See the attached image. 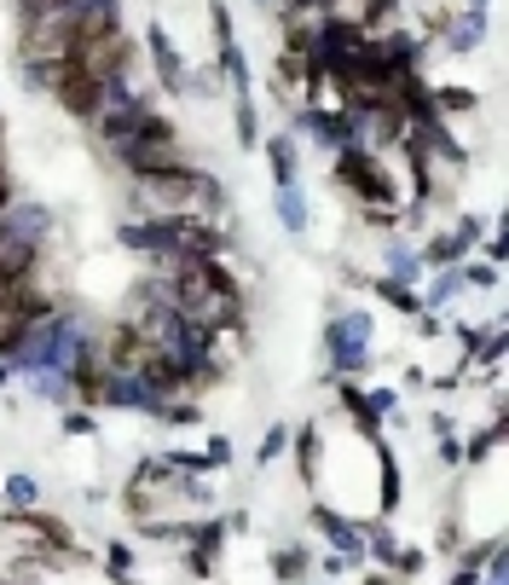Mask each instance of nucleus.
<instances>
[{
	"label": "nucleus",
	"mask_w": 509,
	"mask_h": 585,
	"mask_svg": "<svg viewBox=\"0 0 509 585\" xmlns=\"http://www.w3.org/2000/svg\"><path fill=\"white\" fill-rule=\"evenodd\" d=\"M128 197L146 220H169V215H215L227 204V186L192 163V169H174V174H134Z\"/></svg>",
	"instance_id": "obj_1"
},
{
	"label": "nucleus",
	"mask_w": 509,
	"mask_h": 585,
	"mask_svg": "<svg viewBox=\"0 0 509 585\" xmlns=\"http://www.w3.org/2000/svg\"><path fill=\"white\" fill-rule=\"evenodd\" d=\"M116 163L122 174H174V169H192V151H186V139H180L174 128L169 134H139L128 139V146L116 151Z\"/></svg>",
	"instance_id": "obj_2"
},
{
	"label": "nucleus",
	"mask_w": 509,
	"mask_h": 585,
	"mask_svg": "<svg viewBox=\"0 0 509 585\" xmlns=\"http://www.w3.org/2000/svg\"><path fill=\"white\" fill-rule=\"evenodd\" d=\"M35 88H47V93L58 99V111L81 116V123H93V116H99V105H105V82H93V76L81 70L76 58H70V65H53V70L35 82Z\"/></svg>",
	"instance_id": "obj_3"
},
{
	"label": "nucleus",
	"mask_w": 509,
	"mask_h": 585,
	"mask_svg": "<svg viewBox=\"0 0 509 585\" xmlns=\"http://www.w3.org/2000/svg\"><path fill=\"white\" fill-rule=\"evenodd\" d=\"M76 65L93 76V82H128L134 76V42H128V30H111V35H93V42H81L76 47Z\"/></svg>",
	"instance_id": "obj_4"
},
{
	"label": "nucleus",
	"mask_w": 509,
	"mask_h": 585,
	"mask_svg": "<svg viewBox=\"0 0 509 585\" xmlns=\"http://www.w3.org/2000/svg\"><path fill=\"white\" fill-rule=\"evenodd\" d=\"M365 342H371V319H365V313H342L331 325V366L336 371H359L365 354H371Z\"/></svg>",
	"instance_id": "obj_5"
},
{
	"label": "nucleus",
	"mask_w": 509,
	"mask_h": 585,
	"mask_svg": "<svg viewBox=\"0 0 509 585\" xmlns=\"http://www.w3.org/2000/svg\"><path fill=\"white\" fill-rule=\"evenodd\" d=\"M308 76H313V53L278 47V58H273V82H278V93H301V88H308Z\"/></svg>",
	"instance_id": "obj_6"
},
{
	"label": "nucleus",
	"mask_w": 509,
	"mask_h": 585,
	"mask_svg": "<svg viewBox=\"0 0 509 585\" xmlns=\"http://www.w3.org/2000/svg\"><path fill=\"white\" fill-rule=\"evenodd\" d=\"M146 42H151V58H157V82L169 88V93H186L192 82H186V70H180V53L169 47V35L151 24V30H146Z\"/></svg>",
	"instance_id": "obj_7"
},
{
	"label": "nucleus",
	"mask_w": 509,
	"mask_h": 585,
	"mask_svg": "<svg viewBox=\"0 0 509 585\" xmlns=\"http://www.w3.org/2000/svg\"><path fill=\"white\" fill-rule=\"evenodd\" d=\"M486 35V18L481 12H458V18H446V42H452V53H470L475 42Z\"/></svg>",
	"instance_id": "obj_8"
},
{
	"label": "nucleus",
	"mask_w": 509,
	"mask_h": 585,
	"mask_svg": "<svg viewBox=\"0 0 509 585\" xmlns=\"http://www.w3.org/2000/svg\"><path fill=\"white\" fill-rule=\"evenodd\" d=\"M267 157H273V180H278V186H296V139L273 134L267 139Z\"/></svg>",
	"instance_id": "obj_9"
},
{
	"label": "nucleus",
	"mask_w": 509,
	"mask_h": 585,
	"mask_svg": "<svg viewBox=\"0 0 509 585\" xmlns=\"http://www.w3.org/2000/svg\"><path fill=\"white\" fill-rule=\"evenodd\" d=\"M278 220H284L290 232L308 227V204H301V192H296V186H278Z\"/></svg>",
	"instance_id": "obj_10"
},
{
	"label": "nucleus",
	"mask_w": 509,
	"mask_h": 585,
	"mask_svg": "<svg viewBox=\"0 0 509 585\" xmlns=\"http://www.w3.org/2000/svg\"><path fill=\"white\" fill-rule=\"evenodd\" d=\"M273 569H278L284 585H296L301 574H308V551H301V544H290V551H278V557H273Z\"/></svg>",
	"instance_id": "obj_11"
},
{
	"label": "nucleus",
	"mask_w": 509,
	"mask_h": 585,
	"mask_svg": "<svg viewBox=\"0 0 509 585\" xmlns=\"http://www.w3.org/2000/svg\"><path fill=\"white\" fill-rule=\"evenodd\" d=\"M296 458H301V481H319V429H301Z\"/></svg>",
	"instance_id": "obj_12"
},
{
	"label": "nucleus",
	"mask_w": 509,
	"mask_h": 585,
	"mask_svg": "<svg viewBox=\"0 0 509 585\" xmlns=\"http://www.w3.org/2000/svg\"><path fill=\"white\" fill-rule=\"evenodd\" d=\"M0 498H7V504H18V511H30V504H35V475H12V481H7V493H0Z\"/></svg>",
	"instance_id": "obj_13"
},
{
	"label": "nucleus",
	"mask_w": 509,
	"mask_h": 585,
	"mask_svg": "<svg viewBox=\"0 0 509 585\" xmlns=\"http://www.w3.org/2000/svg\"><path fill=\"white\" fill-rule=\"evenodd\" d=\"M284 447H290V429H284V423H278V429H267V440H261V463H273Z\"/></svg>",
	"instance_id": "obj_14"
},
{
	"label": "nucleus",
	"mask_w": 509,
	"mask_h": 585,
	"mask_svg": "<svg viewBox=\"0 0 509 585\" xmlns=\"http://www.w3.org/2000/svg\"><path fill=\"white\" fill-rule=\"evenodd\" d=\"M58 7H70V0H18V12H24V18H41V12H58Z\"/></svg>",
	"instance_id": "obj_15"
},
{
	"label": "nucleus",
	"mask_w": 509,
	"mask_h": 585,
	"mask_svg": "<svg viewBox=\"0 0 509 585\" xmlns=\"http://www.w3.org/2000/svg\"><path fill=\"white\" fill-rule=\"evenodd\" d=\"M18 197V186H12V169H7V157H0V209H7Z\"/></svg>",
	"instance_id": "obj_16"
},
{
	"label": "nucleus",
	"mask_w": 509,
	"mask_h": 585,
	"mask_svg": "<svg viewBox=\"0 0 509 585\" xmlns=\"http://www.w3.org/2000/svg\"><path fill=\"white\" fill-rule=\"evenodd\" d=\"M0 511H7V498H0Z\"/></svg>",
	"instance_id": "obj_17"
},
{
	"label": "nucleus",
	"mask_w": 509,
	"mask_h": 585,
	"mask_svg": "<svg viewBox=\"0 0 509 585\" xmlns=\"http://www.w3.org/2000/svg\"><path fill=\"white\" fill-rule=\"evenodd\" d=\"M475 12H481V0H475Z\"/></svg>",
	"instance_id": "obj_18"
}]
</instances>
